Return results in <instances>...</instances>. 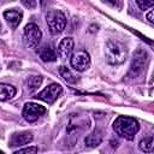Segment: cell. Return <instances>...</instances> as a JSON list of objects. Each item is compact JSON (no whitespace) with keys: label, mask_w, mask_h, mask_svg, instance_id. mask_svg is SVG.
I'll return each mask as SVG.
<instances>
[{"label":"cell","mask_w":154,"mask_h":154,"mask_svg":"<svg viewBox=\"0 0 154 154\" xmlns=\"http://www.w3.org/2000/svg\"><path fill=\"white\" fill-rule=\"evenodd\" d=\"M61 91H63V88H61L60 84H58V83H51L42 91H40L35 97H37V99H40V100H42V101L52 105L60 96Z\"/></svg>","instance_id":"cell-7"},{"label":"cell","mask_w":154,"mask_h":154,"mask_svg":"<svg viewBox=\"0 0 154 154\" xmlns=\"http://www.w3.org/2000/svg\"><path fill=\"white\" fill-rule=\"evenodd\" d=\"M147 19H148V22H149L150 24L154 23V20H153V10H150V11L147 13Z\"/></svg>","instance_id":"cell-21"},{"label":"cell","mask_w":154,"mask_h":154,"mask_svg":"<svg viewBox=\"0 0 154 154\" xmlns=\"http://www.w3.org/2000/svg\"><path fill=\"white\" fill-rule=\"evenodd\" d=\"M4 18L6 19L7 24H8L11 28L14 29V28H17V26L19 25L22 18H23V12L19 11V10H16V8H13V10H7V11L4 12Z\"/></svg>","instance_id":"cell-11"},{"label":"cell","mask_w":154,"mask_h":154,"mask_svg":"<svg viewBox=\"0 0 154 154\" xmlns=\"http://www.w3.org/2000/svg\"><path fill=\"white\" fill-rule=\"evenodd\" d=\"M0 29H1V24H0Z\"/></svg>","instance_id":"cell-22"},{"label":"cell","mask_w":154,"mask_h":154,"mask_svg":"<svg viewBox=\"0 0 154 154\" xmlns=\"http://www.w3.org/2000/svg\"><path fill=\"white\" fill-rule=\"evenodd\" d=\"M148 63V54L144 49L138 48L132 57L131 60V65H130V70L128 72V78H136L140 77L144 71H146V66Z\"/></svg>","instance_id":"cell-3"},{"label":"cell","mask_w":154,"mask_h":154,"mask_svg":"<svg viewBox=\"0 0 154 154\" xmlns=\"http://www.w3.org/2000/svg\"><path fill=\"white\" fill-rule=\"evenodd\" d=\"M105 57L109 65H122L126 60L128 49L122 42L109 40L105 47Z\"/></svg>","instance_id":"cell-2"},{"label":"cell","mask_w":154,"mask_h":154,"mask_svg":"<svg viewBox=\"0 0 154 154\" xmlns=\"http://www.w3.org/2000/svg\"><path fill=\"white\" fill-rule=\"evenodd\" d=\"M34 136L30 131H20V132H14L12 134L10 141H8V146L14 148V147H22L25 146L28 143H30L32 141Z\"/></svg>","instance_id":"cell-9"},{"label":"cell","mask_w":154,"mask_h":154,"mask_svg":"<svg viewBox=\"0 0 154 154\" xmlns=\"http://www.w3.org/2000/svg\"><path fill=\"white\" fill-rule=\"evenodd\" d=\"M70 64H71V66H72L76 71L83 72V71H85V70H88V69L90 67L91 61H90L89 54H88L87 52L81 51V52L75 53V54L71 57Z\"/></svg>","instance_id":"cell-8"},{"label":"cell","mask_w":154,"mask_h":154,"mask_svg":"<svg viewBox=\"0 0 154 154\" xmlns=\"http://www.w3.org/2000/svg\"><path fill=\"white\" fill-rule=\"evenodd\" d=\"M41 83H42V77L41 76H31L28 79V88H29V90L34 91L41 85Z\"/></svg>","instance_id":"cell-17"},{"label":"cell","mask_w":154,"mask_h":154,"mask_svg":"<svg viewBox=\"0 0 154 154\" xmlns=\"http://www.w3.org/2000/svg\"><path fill=\"white\" fill-rule=\"evenodd\" d=\"M138 7L141 10H148V8H152L153 5H154V0H136Z\"/></svg>","instance_id":"cell-18"},{"label":"cell","mask_w":154,"mask_h":154,"mask_svg":"<svg viewBox=\"0 0 154 154\" xmlns=\"http://www.w3.org/2000/svg\"><path fill=\"white\" fill-rule=\"evenodd\" d=\"M40 58L42 61L45 63H52V61H55L57 60V53L49 48V47H45L41 49L40 52Z\"/></svg>","instance_id":"cell-14"},{"label":"cell","mask_w":154,"mask_h":154,"mask_svg":"<svg viewBox=\"0 0 154 154\" xmlns=\"http://www.w3.org/2000/svg\"><path fill=\"white\" fill-rule=\"evenodd\" d=\"M16 88L10 85V84H5V83H0V101H7L11 100L14 95H16Z\"/></svg>","instance_id":"cell-12"},{"label":"cell","mask_w":154,"mask_h":154,"mask_svg":"<svg viewBox=\"0 0 154 154\" xmlns=\"http://www.w3.org/2000/svg\"><path fill=\"white\" fill-rule=\"evenodd\" d=\"M153 148H154V140H153L152 136L146 137V138H143V140L140 142V149H141L142 152L150 153V152H153Z\"/></svg>","instance_id":"cell-16"},{"label":"cell","mask_w":154,"mask_h":154,"mask_svg":"<svg viewBox=\"0 0 154 154\" xmlns=\"http://www.w3.org/2000/svg\"><path fill=\"white\" fill-rule=\"evenodd\" d=\"M138 122L135 118L128 116H119L113 123V130L116 134L129 141L134 140L135 135L138 132Z\"/></svg>","instance_id":"cell-1"},{"label":"cell","mask_w":154,"mask_h":154,"mask_svg":"<svg viewBox=\"0 0 154 154\" xmlns=\"http://www.w3.org/2000/svg\"><path fill=\"white\" fill-rule=\"evenodd\" d=\"M22 4L24 5V7L29 8V10H34L36 7V0H22Z\"/></svg>","instance_id":"cell-20"},{"label":"cell","mask_w":154,"mask_h":154,"mask_svg":"<svg viewBox=\"0 0 154 154\" xmlns=\"http://www.w3.org/2000/svg\"><path fill=\"white\" fill-rule=\"evenodd\" d=\"M38 148L37 147H26V148H18L13 153L14 154H22V153H37Z\"/></svg>","instance_id":"cell-19"},{"label":"cell","mask_w":154,"mask_h":154,"mask_svg":"<svg viewBox=\"0 0 154 154\" xmlns=\"http://www.w3.org/2000/svg\"><path fill=\"white\" fill-rule=\"evenodd\" d=\"M46 22L52 34H60L66 26V17L59 10H51L46 14Z\"/></svg>","instance_id":"cell-4"},{"label":"cell","mask_w":154,"mask_h":154,"mask_svg":"<svg viewBox=\"0 0 154 154\" xmlns=\"http://www.w3.org/2000/svg\"><path fill=\"white\" fill-rule=\"evenodd\" d=\"M84 142H85L87 147H90V148L97 147L102 142V132L100 130H95L94 132H91L90 135H88L85 137Z\"/></svg>","instance_id":"cell-13"},{"label":"cell","mask_w":154,"mask_h":154,"mask_svg":"<svg viewBox=\"0 0 154 154\" xmlns=\"http://www.w3.org/2000/svg\"><path fill=\"white\" fill-rule=\"evenodd\" d=\"M59 73H60V76H61L66 82H69V83H76L77 79H78V78L70 71V69L66 67V66H60V67H59Z\"/></svg>","instance_id":"cell-15"},{"label":"cell","mask_w":154,"mask_h":154,"mask_svg":"<svg viewBox=\"0 0 154 154\" xmlns=\"http://www.w3.org/2000/svg\"><path fill=\"white\" fill-rule=\"evenodd\" d=\"M46 112H47L46 107H43L38 103H35V102H28L24 105L22 114H23V118L28 123H35L41 117H43L46 114Z\"/></svg>","instance_id":"cell-5"},{"label":"cell","mask_w":154,"mask_h":154,"mask_svg":"<svg viewBox=\"0 0 154 154\" xmlns=\"http://www.w3.org/2000/svg\"><path fill=\"white\" fill-rule=\"evenodd\" d=\"M73 46H75V42L71 37H64L60 43H59V47H58V54L61 59H66L71 55L72 53V49H73Z\"/></svg>","instance_id":"cell-10"},{"label":"cell","mask_w":154,"mask_h":154,"mask_svg":"<svg viewBox=\"0 0 154 154\" xmlns=\"http://www.w3.org/2000/svg\"><path fill=\"white\" fill-rule=\"evenodd\" d=\"M42 37V32L40 28L35 23H29L24 28V38L26 42V46L30 48H35Z\"/></svg>","instance_id":"cell-6"}]
</instances>
